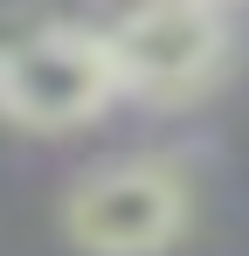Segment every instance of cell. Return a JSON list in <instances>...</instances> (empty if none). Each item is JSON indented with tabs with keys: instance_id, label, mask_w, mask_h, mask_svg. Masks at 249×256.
I'll return each mask as SVG.
<instances>
[{
	"instance_id": "3",
	"label": "cell",
	"mask_w": 249,
	"mask_h": 256,
	"mask_svg": "<svg viewBox=\"0 0 249 256\" xmlns=\"http://www.w3.org/2000/svg\"><path fill=\"white\" fill-rule=\"evenodd\" d=\"M111 56H118L124 97H152V104H180L222 76L228 62V21L214 0H138L111 28Z\"/></svg>"
},
{
	"instance_id": "2",
	"label": "cell",
	"mask_w": 249,
	"mask_h": 256,
	"mask_svg": "<svg viewBox=\"0 0 249 256\" xmlns=\"http://www.w3.org/2000/svg\"><path fill=\"white\" fill-rule=\"evenodd\" d=\"M194 194L166 160H111L62 194V236L83 256H160L180 242Z\"/></svg>"
},
{
	"instance_id": "1",
	"label": "cell",
	"mask_w": 249,
	"mask_h": 256,
	"mask_svg": "<svg viewBox=\"0 0 249 256\" xmlns=\"http://www.w3.org/2000/svg\"><path fill=\"white\" fill-rule=\"evenodd\" d=\"M111 97H124L111 35H90L70 21H35L14 42H0V118L28 132L90 125Z\"/></svg>"
}]
</instances>
